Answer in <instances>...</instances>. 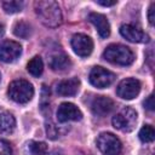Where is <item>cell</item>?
I'll return each mask as SVG.
<instances>
[{
  "instance_id": "cell-28",
  "label": "cell",
  "mask_w": 155,
  "mask_h": 155,
  "mask_svg": "<svg viewBox=\"0 0 155 155\" xmlns=\"http://www.w3.org/2000/svg\"><path fill=\"white\" fill-rule=\"evenodd\" d=\"M4 33H5V28H4V25L0 23V38L4 35Z\"/></svg>"
},
{
  "instance_id": "cell-19",
  "label": "cell",
  "mask_w": 155,
  "mask_h": 155,
  "mask_svg": "<svg viewBox=\"0 0 155 155\" xmlns=\"http://www.w3.org/2000/svg\"><path fill=\"white\" fill-rule=\"evenodd\" d=\"M28 150L31 155H46L48 148L45 142H35L31 140L28 144Z\"/></svg>"
},
{
  "instance_id": "cell-15",
  "label": "cell",
  "mask_w": 155,
  "mask_h": 155,
  "mask_svg": "<svg viewBox=\"0 0 155 155\" xmlns=\"http://www.w3.org/2000/svg\"><path fill=\"white\" fill-rule=\"evenodd\" d=\"M48 64H50L51 69L54 70V71H64V70L70 68L71 61L65 53L58 52V53H54L50 57Z\"/></svg>"
},
{
  "instance_id": "cell-16",
  "label": "cell",
  "mask_w": 155,
  "mask_h": 155,
  "mask_svg": "<svg viewBox=\"0 0 155 155\" xmlns=\"http://www.w3.org/2000/svg\"><path fill=\"white\" fill-rule=\"evenodd\" d=\"M16 127L15 116L8 111L0 113V132L2 133H12Z\"/></svg>"
},
{
  "instance_id": "cell-8",
  "label": "cell",
  "mask_w": 155,
  "mask_h": 155,
  "mask_svg": "<svg viewBox=\"0 0 155 155\" xmlns=\"http://www.w3.org/2000/svg\"><path fill=\"white\" fill-rule=\"evenodd\" d=\"M71 47L74 52L80 57H88L93 51V41L90 36L85 34H75L71 38Z\"/></svg>"
},
{
  "instance_id": "cell-10",
  "label": "cell",
  "mask_w": 155,
  "mask_h": 155,
  "mask_svg": "<svg viewBox=\"0 0 155 155\" xmlns=\"http://www.w3.org/2000/svg\"><path fill=\"white\" fill-rule=\"evenodd\" d=\"M81 119H82L81 110L73 103H62L57 109V120H58V122L79 121Z\"/></svg>"
},
{
  "instance_id": "cell-3",
  "label": "cell",
  "mask_w": 155,
  "mask_h": 155,
  "mask_svg": "<svg viewBox=\"0 0 155 155\" xmlns=\"http://www.w3.org/2000/svg\"><path fill=\"white\" fill-rule=\"evenodd\" d=\"M7 94L13 102L19 104H25L29 101H31L34 96V87L27 80L23 79L15 80L8 85Z\"/></svg>"
},
{
  "instance_id": "cell-21",
  "label": "cell",
  "mask_w": 155,
  "mask_h": 155,
  "mask_svg": "<svg viewBox=\"0 0 155 155\" xmlns=\"http://www.w3.org/2000/svg\"><path fill=\"white\" fill-rule=\"evenodd\" d=\"M2 8L5 10L6 13H16V12L22 11L23 2L22 1H4Z\"/></svg>"
},
{
  "instance_id": "cell-14",
  "label": "cell",
  "mask_w": 155,
  "mask_h": 155,
  "mask_svg": "<svg viewBox=\"0 0 155 155\" xmlns=\"http://www.w3.org/2000/svg\"><path fill=\"white\" fill-rule=\"evenodd\" d=\"M88 21L96 27L98 34L101 38L105 39L109 36L110 34V25L109 22L107 19V17L102 13H97V12H91L88 15Z\"/></svg>"
},
{
  "instance_id": "cell-11",
  "label": "cell",
  "mask_w": 155,
  "mask_h": 155,
  "mask_svg": "<svg viewBox=\"0 0 155 155\" xmlns=\"http://www.w3.org/2000/svg\"><path fill=\"white\" fill-rule=\"evenodd\" d=\"M115 109V103L113 99L105 96H97L91 103V110L94 115L104 117L109 115Z\"/></svg>"
},
{
  "instance_id": "cell-4",
  "label": "cell",
  "mask_w": 155,
  "mask_h": 155,
  "mask_svg": "<svg viewBox=\"0 0 155 155\" xmlns=\"http://www.w3.org/2000/svg\"><path fill=\"white\" fill-rule=\"evenodd\" d=\"M111 122L116 130H119L121 132H131L136 127L137 111L133 108L125 107L116 115H114Z\"/></svg>"
},
{
  "instance_id": "cell-9",
  "label": "cell",
  "mask_w": 155,
  "mask_h": 155,
  "mask_svg": "<svg viewBox=\"0 0 155 155\" xmlns=\"http://www.w3.org/2000/svg\"><path fill=\"white\" fill-rule=\"evenodd\" d=\"M22 53V46L13 40H5L0 42V61L5 63L15 62Z\"/></svg>"
},
{
  "instance_id": "cell-7",
  "label": "cell",
  "mask_w": 155,
  "mask_h": 155,
  "mask_svg": "<svg viewBox=\"0 0 155 155\" xmlns=\"http://www.w3.org/2000/svg\"><path fill=\"white\" fill-rule=\"evenodd\" d=\"M140 92V82L137 79L127 78L120 81L116 87V93L122 99H133Z\"/></svg>"
},
{
  "instance_id": "cell-27",
  "label": "cell",
  "mask_w": 155,
  "mask_h": 155,
  "mask_svg": "<svg viewBox=\"0 0 155 155\" xmlns=\"http://www.w3.org/2000/svg\"><path fill=\"white\" fill-rule=\"evenodd\" d=\"M50 155H64V154H63V151H62V150L56 149V150H53V151H52Z\"/></svg>"
},
{
  "instance_id": "cell-17",
  "label": "cell",
  "mask_w": 155,
  "mask_h": 155,
  "mask_svg": "<svg viewBox=\"0 0 155 155\" xmlns=\"http://www.w3.org/2000/svg\"><path fill=\"white\" fill-rule=\"evenodd\" d=\"M27 70L33 76H40L44 71V62L40 56H34L27 64Z\"/></svg>"
},
{
  "instance_id": "cell-6",
  "label": "cell",
  "mask_w": 155,
  "mask_h": 155,
  "mask_svg": "<svg viewBox=\"0 0 155 155\" xmlns=\"http://www.w3.org/2000/svg\"><path fill=\"white\" fill-rule=\"evenodd\" d=\"M90 82L97 88H105L115 80V74L103 67H93L88 75Z\"/></svg>"
},
{
  "instance_id": "cell-25",
  "label": "cell",
  "mask_w": 155,
  "mask_h": 155,
  "mask_svg": "<svg viewBox=\"0 0 155 155\" xmlns=\"http://www.w3.org/2000/svg\"><path fill=\"white\" fill-rule=\"evenodd\" d=\"M154 7H155V2H151L148 10V19L150 24H154Z\"/></svg>"
},
{
  "instance_id": "cell-1",
  "label": "cell",
  "mask_w": 155,
  "mask_h": 155,
  "mask_svg": "<svg viewBox=\"0 0 155 155\" xmlns=\"http://www.w3.org/2000/svg\"><path fill=\"white\" fill-rule=\"evenodd\" d=\"M34 8L40 22L50 28L61 25L63 17L59 5L52 0H39L34 2Z\"/></svg>"
},
{
  "instance_id": "cell-18",
  "label": "cell",
  "mask_w": 155,
  "mask_h": 155,
  "mask_svg": "<svg viewBox=\"0 0 155 155\" xmlns=\"http://www.w3.org/2000/svg\"><path fill=\"white\" fill-rule=\"evenodd\" d=\"M13 33L16 36H18L21 39H28L31 35V27L29 23H27L24 21H18L13 25Z\"/></svg>"
},
{
  "instance_id": "cell-13",
  "label": "cell",
  "mask_w": 155,
  "mask_h": 155,
  "mask_svg": "<svg viewBox=\"0 0 155 155\" xmlns=\"http://www.w3.org/2000/svg\"><path fill=\"white\" fill-rule=\"evenodd\" d=\"M79 87H80V80L78 78H70V79L59 81L56 86V91L59 96L71 97L78 93Z\"/></svg>"
},
{
  "instance_id": "cell-22",
  "label": "cell",
  "mask_w": 155,
  "mask_h": 155,
  "mask_svg": "<svg viewBox=\"0 0 155 155\" xmlns=\"http://www.w3.org/2000/svg\"><path fill=\"white\" fill-rule=\"evenodd\" d=\"M46 133L50 139H56L58 137V131L52 122H46Z\"/></svg>"
},
{
  "instance_id": "cell-23",
  "label": "cell",
  "mask_w": 155,
  "mask_h": 155,
  "mask_svg": "<svg viewBox=\"0 0 155 155\" xmlns=\"http://www.w3.org/2000/svg\"><path fill=\"white\" fill-rule=\"evenodd\" d=\"M0 155H12V148L8 142L0 139Z\"/></svg>"
},
{
  "instance_id": "cell-26",
  "label": "cell",
  "mask_w": 155,
  "mask_h": 155,
  "mask_svg": "<svg viewBox=\"0 0 155 155\" xmlns=\"http://www.w3.org/2000/svg\"><path fill=\"white\" fill-rule=\"evenodd\" d=\"M97 4H99L102 6H113L116 4V1H97Z\"/></svg>"
},
{
  "instance_id": "cell-20",
  "label": "cell",
  "mask_w": 155,
  "mask_h": 155,
  "mask_svg": "<svg viewBox=\"0 0 155 155\" xmlns=\"http://www.w3.org/2000/svg\"><path fill=\"white\" fill-rule=\"evenodd\" d=\"M139 139L143 142V143H150L154 140L155 138V131L153 128V126L150 125H144L140 131H139Z\"/></svg>"
},
{
  "instance_id": "cell-5",
  "label": "cell",
  "mask_w": 155,
  "mask_h": 155,
  "mask_svg": "<svg viewBox=\"0 0 155 155\" xmlns=\"http://www.w3.org/2000/svg\"><path fill=\"white\" fill-rule=\"evenodd\" d=\"M97 147L104 155H121L122 153V144L120 139L109 132H104L98 136Z\"/></svg>"
},
{
  "instance_id": "cell-24",
  "label": "cell",
  "mask_w": 155,
  "mask_h": 155,
  "mask_svg": "<svg viewBox=\"0 0 155 155\" xmlns=\"http://www.w3.org/2000/svg\"><path fill=\"white\" fill-rule=\"evenodd\" d=\"M144 107L148 109V110H154V94H150L145 101H144Z\"/></svg>"
},
{
  "instance_id": "cell-12",
  "label": "cell",
  "mask_w": 155,
  "mask_h": 155,
  "mask_svg": "<svg viewBox=\"0 0 155 155\" xmlns=\"http://www.w3.org/2000/svg\"><path fill=\"white\" fill-rule=\"evenodd\" d=\"M120 34L131 42H148L149 41V36L132 24H122L120 27Z\"/></svg>"
},
{
  "instance_id": "cell-29",
  "label": "cell",
  "mask_w": 155,
  "mask_h": 155,
  "mask_svg": "<svg viewBox=\"0 0 155 155\" xmlns=\"http://www.w3.org/2000/svg\"><path fill=\"white\" fill-rule=\"evenodd\" d=\"M0 80H1V73H0Z\"/></svg>"
},
{
  "instance_id": "cell-2",
  "label": "cell",
  "mask_w": 155,
  "mask_h": 155,
  "mask_svg": "<svg viewBox=\"0 0 155 155\" xmlns=\"http://www.w3.org/2000/svg\"><path fill=\"white\" fill-rule=\"evenodd\" d=\"M103 57L108 62H110L113 64H117V65H130L134 61L133 52L127 46H124L120 44L109 45L104 50Z\"/></svg>"
}]
</instances>
